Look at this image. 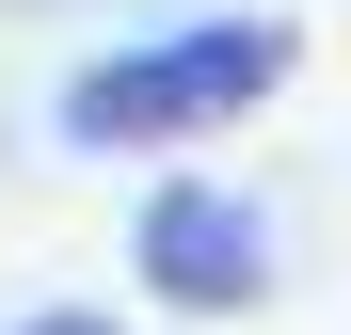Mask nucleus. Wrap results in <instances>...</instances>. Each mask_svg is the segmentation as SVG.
<instances>
[{
  "label": "nucleus",
  "mask_w": 351,
  "mask_h": 335,
  "mask_svg": "<svg viewBox=\"0 0 351 335\" xmlns=\"http://www.w3.org/2000/svg\"><path fill=\"white\" fill-rule=\"evenodd\" d=\"M304 64L287 16H192V32H144V48H96L64 80V144L80 160H144V144H208Z\"/></svg>",
  "instance_id": "1"
},
{
  "label": "nucleus",
  "mask_w": 351,
  "mask_h": 335,
  "mask_svg": "<svg viewBox=\"0 0 351 335\" xmlns=\"http://www.w3.org/2000/svg\"><path fill=\"white\" fill-rule=\"evenodd\" d=\"M128 271H144L176 319H256V303H271V240H256V208H240V192H192V176L128 223Z\"/></svg>",
  "instance_id": "2"
},
{
  "label": "nucleus",
  "mask_w": 351,
  "mask_h": 335,
  "mask_svg": "<svg viewBox=\"0 0 351 335\" xmlns=\"http://www.w3.org/2000/svg\"><path fill=\"white\" fill-rule=\"evenodd\" d=\"M16 335H128V319H96V303H48V319H16Z\"/></svg>",
  "instance_id": "3"
}]
</instances>
